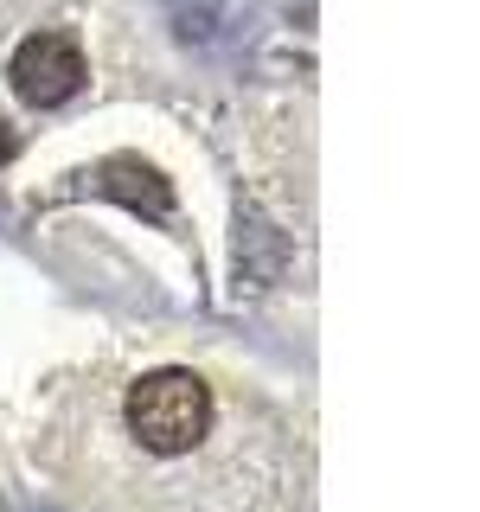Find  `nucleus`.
I'll use <instances>...</instances> for the list:
<instances>
[{"instance_id": "f03ea898", "label": "nucleus", "mask_w": 480, "mask_h": 512, "mask_svg": "<svg viewBox=\"0 0 480 512\" xmlns=\"http://www.w3.org/2000/svg\"><path fill=\"white\" fill-rule=\"evenodd\" d=\"M13 90L26 96V103L52 109L64 96L84 90V52H77V39H64V32H32V39L13 52Z\"/></svg>"}, {"instance_id": "f257e3e1", "label": "nucleus", "mask_w": 480, "mask_h": 512, "mask_svg": "<svg viewBox=\"0 0 480 512\" xmlns=\"http://www.w3.org/2000/svg\"><path fill=\"white\" fill-rule=\"evenodd\" d=\"M128 429L148 455H192L212 429V391L186 365H160L128 391Z\"/></svg>"}, {"instance_id": "7ed1b4c3", "label": "nucleus", "mask_w": 480, "mask_h": 512, "mask_svg": "<svg viewBox=\"0 0 480 512\" xmlns=\"http://www.w3.org/2000/svg\"><path fill=\"white\" fill-rule=\"evenodd\" d=\"M103 199H116V205H128V212H141V218H167L173 212V186L160 180V173L148 167V160H135V154H116V160H103L96 167V180H90Z\"/></svg>"}]
</instances>
